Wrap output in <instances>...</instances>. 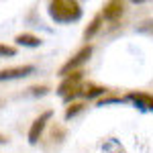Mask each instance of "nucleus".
<instances>
[{
	"mask_svg": "<svg viewBox=\"0 0 153 153\" xmlns=\"http://www.w3.org/2000/svg\"><path fill=\"white\" fill-rule=\"evenodd\" d=\"M47 12L59 25H70L82 19V6L76 0H53V2H49Z\"/></svg>",
	"mask_w": 153,
	"mask_h": 153,
	"instance_id": "nucleus-1",
	"label": "nucleus"
},
{
	"mask_svg": "<svg viewBox=\"0 0 153 153\" xmlns=\"http://www.w3.org/2000/svg\"><path fill=\"white\" fill-rule=\"evenodd\" d=\"M80 88H82V71H74L70 76H65L57 88V94L63 98L65 104H71L76 96H80Z\"/></svg>",
	"mask_w": 153,
	"mask_h": 153,
	"instance_id": "nucleus-2",
	"label": "nucleus"
},
{
	"mask_svg": "<svg viewBox=\"0 0 153 153\" xmlns=\"http://www.w3.org/2000/svg\"><path fill=\"white\" fill-rule=\"evenodd\" d=\"M92 45H86V47H82L76 55L71 59H68L63 65H61V70H59V76L61 78H65V76H70V74H74V71H80V68H82L84 63L88 61V59L92 57Z\"/></svg>",
	"mask_w": 153,
	"mask_h": 153,
	"instance_id": "nucleus-3",
	"label": "nucleus"
},
{
	"mask_svg": "<svg viewBox=\"0 0 153 153\" xmlns=\"http://www.w3.org/2000/svg\"><path fill=\"white\" fill-rule=\"evenodd\" d=\"M51 117H53V110H45V112H41V114L33 120V125H31V129H29V135H27V139H29L31 145H37V143H39L43 131L47 127V123L51 120Z\"/></svg>",
	"mask_w": 153,
	"mask_h": 153,
	"instance_id": "nucleus-4",
	"label": "nucleus"
},
{
	"mask_svg": "<svg viewBox=\"0 0 153 153\" xmlns=\"http://www.w3.org/2000/svg\"><path fill=\"white\" fill-rule=\"evenodd\" d=\"M37 71L35 65H16V68H8V70H0V82H8V80H23L29 78Z\"/></svg>",
	"mask_w": 153,
	"mask_h": 153,
	"instance_id": "nucleus-5",
	"label": "nucleus"
},
{
	"mask_svg": "<svg viewBox=\"0 0 153 153\" xmlns=\"http://www.w3.org/2000/svg\"><path fill=\"white\" fill-rule=\"evenodd\" d=\"M102 19L106 21H110V23H117L118 19L125 14V4L123 2H117V0H110V2H106L104 6H102Z\"/></svg>",
	"mask_w": 153,
	"mask_h": 153,
	"instance_id": "nucleus-6",
	"label": "nucleus"
},
{
	"mask_svg": "<svg viewBox=\"0 0 153 153\" xmlns=\"http://www.w3.org/2000/svg\"><path fill=\"white\" fill-rule=\"evenodd\" d=\"M125 100H131L135 106H139L141 110H151L153 112V96L145 92H129L125 96Z\"/></svg>",
	"mask_w": 153,
	"mask_h": 153,
	"instance_id": "nucleus-7",
	"label": "nucleus"
},
{
	"mask_svg": "<svg viewBox=\"0 0 153 153\" xmlns=\"http://www.w3.org/2000/svg\"><path fill=\"white\" fill-rule=\"evenodd\" d=\"M102 94H106V88H104V86H96V84H82V88H80V96L88 98V100L98 98V96H102Z\"/></svg>",
	"mask_w": 153,
	"mask_h": 153,
	"instance_id": "nucleus-8",
	"label": "nucleus"
},
{
	"mask_svg": "<svg viewBox=\"0 0 153 153\" xmlns=\"http://www.w3.org/2000/svg\"><path fill=\"white\" fill-rule=\"evenodd\" d=\"M16 45H23V47H41V39L37 35H31V33H21V35H16Z\"/></svg>",
	"mask_w": 153,
	"mask_h": 153,
	"instance_id": "nucleus-9",
	"label": "nucleus"
},
{
	"mask_svg": "<svg viewBox=\"0 0 153 153\" xmlns=\"http://www.w3.org/2000/svg\"><path fill=\"white\" fill-rule=\"evenodd\" d=\"M100 27H102V14H96L94 19L90 21V25L86 27V31H84V39H86V41H90V39L100 31Z\"/></svg>",
	"mask_w": 153,
	"mask_h": 153,
	"instance_id": "nucleus-10",
	"label": "nucleus"
},
{
	"mask_svg": "<svg viewBox=\"0 0 153 153\" xmlns=\"http://www.w3.org/2000/svg\"><path fill=\"white\" fill-rule=\"evenodd\" d=\"M84 106H86L84 102H71V104L65 108V112H63L65 120H71L74 117H78V114H80V112L84 110Z\"/></svg>",
	"mask_w": 153,
	"mask_h": 153,
	"instance_id": "nucleus-11",
	"label": "nucleus"
},
{
	"mask_svg": "<svg viewBox=\"0 0 153 153\" xmlns=\"http://www.w3.org/2000/svg\"><path fill=\"white\" fill-rule=\"evenodd\" d=\"M135 31H137V33H141V35H153V19H147V21L139 23Z\"/></svg>",
	"mask_w": 153,
	"mask_h": 153,
	"instance_id": "nucleus-12",
	"label": "nucleus"
},
{
	"mask_svg": "<svg viewBox=\"0 0 153 153\" xmlns=\"http://www.w3.org/2000/svg\"><path fill=\"white\" fill-rule=\"evenodd\" d=\"M14 55H16V47L0 43V57H14Z\"/></svg>",
	"mask_w": 153,
	"mask_h": 153,
	"instance_id": "nucleus-13",
	"label": "nucleus"
},
{
	"mask_svg": "<svg viewBox=\"0 0 153 153\" xmlns=\"http://www.w3.org/2000/svg\"><path fill=\"white\" fill-rule=\"evenodd\" d=\"M49 92L47 86H35V88H31V94L33 96H45Z\"/></svg>",
	"mask_w": 153,
	"mask_h": 153,
	"instance_id": "nucleus-14",
	"label": "nucleus"
},
{
	"mask_svg": "<svg viewBox=\"0 0 153 153\" xmlns=\"http://www.w3.org/2000/svg\"><path fill=\"white\" fill-rule=\"evenodd\" d=\"M4 143H8V139H6L4 135H0V145H4Z\"/></svg>",
	"mask_w": 153,
	"mask_h": 153,
	"instance_id": "nucleus-15",
	"label": "nucleus"
}]
</instances>
